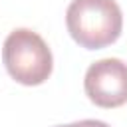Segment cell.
I'll return each mask as SVG.
<instances>
[{"label":"cell","instance_id":"6da1fadb","mask_svg":"<svg viewBox=\"0 0 127 127\" xmlns=\"http://www.w3.org/2000/svg\"><path fill=\"white\" fill-rule=\"evenodd\" d=\"M65 26L73 42L85 50L111 46L123 30V14L115 0H71Z\"/></svg>","mask_w":127,"mask_h":127},{"label":"cell","instance_id":"7a4b0ae2","mask_svg":"<svg viewBox=\"0 0 127 127\" xmlns=\"http://www.w3.org/2000/svg\"><path fill=\"white\" fill-rule=\"evenodd\" d=\"M2 62L8 75L22 85H40L52 75L54 69L50 46L30 28H16L6 36Z\"/></svg>","mask_w":127,"mask_h":127},{"label":"cell","instance_id":"3957f363","mask_svg":"<svg viewBox=\"0 0 127 127\" xmlns=\"http://www.w3.org/2000/svg\"><path fill=\"white\" fill-rule=\"evenodd\" d=\"M83 89L91 103L103 109L127 103V64L119 58L93 62L83 77Z\"/></svg>","mask_w":127,"mask_h":127},{"label":"cell","instance_id":"277c9868","mask_svg":"<svg viewBox=\"0 0 127 127\" xmlns=\"http://www.w3.org/2000/svg\"><path fill=\"white\" fill-rule=\"evenodd\" d=\"M56 127H109V125L105 121H99V119H81V121H75V123L56 125Z\"/></svg>","mask_w":127,"mask_h":127}]
</instances>
